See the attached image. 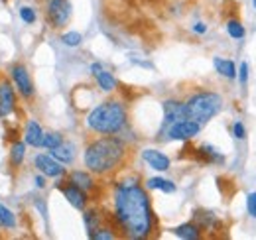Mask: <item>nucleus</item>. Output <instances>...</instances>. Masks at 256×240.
<instances>
[{
	"mask_svg": "<svg viewBox=\"0 0 256 240\" xmlns=\"http://www.w3.org/2000/svg\"><path fill=\"white\" fill-rule=\"evenodd\" d=\"M114 222L126 238H148L156 218L148 193L136 181H122L114 191Z\"/></svg>",
	"mask_w": 256,
	"mask_h": 240,
	"instance_id": "1",
	"label": "nucleus"
},
{
	"mask_svg": "<svg viewBox=\"0 0 256 240\" xmlns=\"http://www.w3.org/2000/svg\"><path fill=\"white\" fill-rule=\"evenodd\" d=\"M126 156V146L114 134L93 140L85 148V166L91 174L104 176L116 170Z\"/></svg>",
	"mask_w": 256,
	"mask_h": 240,
	"instance_id": "2",
	"label": "nucleus"
},
{
	"mask_svg": "<svg viewBox=\"0 0 256 240\" xmlns=\"http://www.w3.org/2000/svg\"><path fill=\"white\" fill-rule=\"evenodd\" d=\"M126 108L118 100H106L93 108L87 116V126L102 136L118 134L126 126Z\"/></svg>",
	"mask_w": 256,
	"mask_h": 240,
	"instance_id": "3",
	"label": "nucleus"
},
{
	"mask_svg": "<svg viewBox=\"0 0 256 240\" xmlns=\"http://www.w3.org/2000/svg\"><path fill=\"white\" fill-rule=\"evenodd\" d=\"M223 108V96L213 90H199L186 100V114L188 118L195 120L199 124L209 122L217 116Z\"/></svg>",
	"mask_w": 256,
	"mask_h": 240,
	"instance_id": "4",
	"label": "nucleus"
},
{
	"mask_svg": "<svg viewBox=\"0 0 256 240\" xmlns=\"http://www.w3.org/2000/svg\"><path fill=\"white\" fill-rule=\"evenodd\" d=\"M199 130H201L199 122H195L192 118H184L170 124L166 128V134H168L170 140H184V142H188V140H192L193 136L199 134Z\"/></svg>",
	"mask_w": 256,
	"mask_h": 240,
	"instance_id": "5",
	"label": "nucleus"
},
{
	"mask_svg": "<svg viewBox=\"0 0 256 240\" xmlns=\"http://www.w3.org/2000/svg\"><path fill=\"white\" fill-rule=\"evenodd\" d=\"M48 20L54 28H64L71 18L69 0H48Z\"/></svg>",
	"mask_w": 256,
	"mask_h": 240,
	"instance_id": "6",
	"label": "nucleus"
},
{
	"mask_svg": "<svg viewBox=\"0 0 256 240\" xmlns=\"http://www.w3.org/2000/svg\"><path fill=\"white\" fill-rule=\"evenodd\" d=\"M36 168L48 176V178H62L65 176V168L62 166V162H58L54 156H46V154H38L36 160H34Z\"/></svg>",
	"mask_w": 256,
	"mask_h": 240,
	"instance_id": "7",
	"label": "nucleus"
},
{
	"mask_svg": "<svg viewBox=\"0 0 256 240\" xmlns=\"http://www.w3.org/2000/svg\"><path fill=\"white\" fill-rule=\"evenodd\" d=\"M184 118H188V114H186V102H180V100H174V98L164 100V130L170 124H174V122Z\"/></svg>",
	"mask_w": 256,
	"mask_h": 240,
	"instance_id": "8",
	"label": "nucleus"
},
{
	"mask_svg": "<svg viewBox=\"0 0 256 240\" xmlns=\"http://www.w3.org/2000/svg\"><path fill=\"white\" fill-rule=\"evenodd\" d=\"M12 79H14L16 89L20 90L22 96H26V98L34 96V83L30 79V73L26 71L24 65H14L12 67Z\"/></svg>",
	"mask_w": 256,
	"mask_h": 240,
	"instance_id": "9",
	"label": "nucleus"
},
{
	"mask_svg": "<svg viewBox=\"0 0 256 240\" xmlns=\"http://www.w3.org/2000/svg\"><path fill=\"white\" fill-rule=\"evenodd\" d=\"M16 108V94L8 81H0V118L12 114Z\"/></svg>",
	"mask_w": 256,
	"mask_h": 240,
	"instance_id": "10",
	"label": "nucleus"
},
{
	"mask_svg": "<svg viewBox=\"0 0 256 240\" xmlns=\"http://www.w3.org/2000/svg\"><path fill=\"white\" fill-rule=\"evenodd\" d=\"M62 191H64L65 199L69 201V205H73L75 209L83 210L87 207V191H83L81 187H77V185H73L71 181H69V185H64L62 187Z\"/></svg>",
	"mask_w": 256,
	"mask_h": 240,
	"instance_id": "11",
	"label": "nucleus"
},
{
	"mask_svg": "<svg viewBox=\"0 0 256 240\" xmlns=\"http://www.w3.org/2000/svg\"><path fill=\"white\" fill-rule=\"evenodd\" d=\"M142 160L156 172H168L170 170V158L158 150H144L142 152Z\"/></svg>",
	"mask_w": 256,
	"mask_h": 240,
	"instance_id": "12",
	"label": "nucleus"
},
{
	"mask_svg": "<svg viewBox=\"0 0 256 240\" xmlns=\"http://www.w3.org/2000/svg\"><path fill=\"white\" fill-rule=\"evenodd\" d=\"M91 71H93V75H95V79H96V83H98V87H100V90L110 92V90L116 89V79H114L108 71H104L100 63H93V65H91Z\"/></svg>",
	"mask_w": 256,
	"mask_h": 240,
	"instance_id": "13",
	"label": "nucleus"
},
{
	"mask_svg": "<svg viewBox=\"0 0 256 240\" xmlns=\"http://www.w3.org/2000/svg\"><path fill=\"white\" fill-rule=\"evenodd\" d=\"M26 144L28 146H34V148H40L42 142H44V130L42 126L36 122V120H30L28 126H26Z\"/></svg>",
	"mask_w": 256,
	"mask_h": 240,
	"instance_id": "14",
	"label": "nucleus"
},
{
	"mask_svg": "<svg viewBox=\"0 0 256 240\" xmlns=\"http://www.w3.org/2000/svg\"><path fill=\"white\" fill-rule=\"evenodd\" d=\"M193 216H195V222L199 224L201 230H211V228H217V224H219L217 216L209 210H195Z\"/></svg>",
	"mask_w": 256,
	"mask_h": 240,
	"instance_id": "15",
	"label": "nucleus"
},
{
	"mask_svg": "<svg viewBox=\"0 0 256 240\" xmlns=\"http://www.w3.org/2000/svg\"><path fill=\"white\" fill-rule=\"evenodd\" d=\"M174 234L186 240H197L201 236V228L197 222H186V224H180L178 228H174Z\"/></svg>",
	"mask_w": 256,
	"mask_h": 240,
	"instance_id": "16",
	"label": "nucleus"
},
{
	"mask_svg": "<svg viewBox=\"0 0 256 240\" xmlns=\"http://www.w3.org/2000/svg\"><path fill=\"white\" fill-rule=\"evenodd\" d=\"M52 152V156L58 160V162H62V164H71L73 160H75V148H73V144H65L62 142L58 148H54Z\"/></svg>",
	"mask_w": 256,
	"mask_h": 240,
	"instance_id": "17",
	"label": "nucleus"
},
{
	"mask_svg": "<svg viewBox=\"0 0 256 240\" xmlns=\"http://www.w3.org/2000/svg\"><path fill=\"white\" fill-rule=\"evenodd\" d=\"M69 181H71L73 185L81 187L83 191H91V189L95 187V181L91 178V174H87V172H73V174L69 176Z\"/></svg>",
	"mask_w": 256,
	"mask_h": 240,
	"instance_id": "18",
	"label": "nucleus"
},
{
	"mask_svg": "<svg viewBox=\"0 0 256 240\" xmlns=\"http://www.w3.org/2000/svg\"><path fill=\"white\" fill-rule=\"evenodd\" d=\"M213 65L217 69V73H221L226 79H234L236 77V67L230 60H224V58H215L213 60Z\"/></svg>",
	"mask_w": 256,
	"mask_h": 240,
	"instance_id": "19",
	"label": "nucleus"
},
{
	"mask_svg": "<svg viewBox=\"0 0 256 240\" xmlns=\"http://www.w3.org/2000/svg\"><path fill=\"white\" fill-rule=\"evenodd\" d=\"M26 158V142H14L12 150H10V164L14 168H18Z\"/></svg>",
	"mask_w": 256,
	"mask_h": 240,
	"instance_id": "20",
	"label": "nucleus"
},
{
	"mask_svg": "<svg viewBox=\"0 0 256 240\" xmlns=\"http://www.w3.org/2000/svg\"><path fill=\"white\" fill-rule=\"evenodd\" d=\"M148 189H160L164 193H174L176 191V183L164 178H152L148 180Z\"/></svg>",
	"mask_w": 256,
	"mask_h": 240,
	"instance_id": "21",
	"label": "nucleus"
},
{
	"mask_svg": "<svg viewBox=\"0 0 256 240\" xmlns=\"http://www.w3.org/2000/svg\"><path fill=\"white\" fill-rule=\"evenodd\" d=\"M226 32H228V36H230L232 40H242V38H244V26H242L238 20H234V18H230V20L226 22Z\"/></svg>",
	"mask_w": 256,
	"mask_h": 240,
	"instance_id": "22",
	"label": "nucleus"
},
{
	"mask_svg": "<svg viewBox=\"0 0 256 240\" xmlns=\"http://www.w3.org/2000/svg\"><path fill=\"white\" fill-rule=\"evenodd\" d=\"M83 220H85V226H87L89 234L100 226V214H98L96 210H87L85 216H83Z\"/></svg>",
	"mask_w": 256,
	"mask_h": 240,
	"instance_id": "23",
	"label": "nucleus"
},
{
	"mask_svg": "<svg viewBox=\"0 0 256 240\" xmlns=\"http://www.w3.org/2000/svg\"><path fill=\"white\" fill-rule=\"evenodd\" d=\"M62 142H64V136H62V134H58V132H50V134H44V142H42V146L48 148V150H54V148H58Z\"/></svg>",
	"mask_w": 256,
	"mask_h": 240,
	"instance_id": "24",
	"label": "nucleus"
},
{
	"mask_svg": "<svg viewBox=\"0 0 256 240\" xmlns=\"http://www.w3.org/2000/svg\"><path fill=\"white\" fill-rule=\"evenodd\" d=\"M0 224L6 226V228H14L16 226V218H14L12 210L6 209L4 205H0Z\"/></svg>",
	"mask_w": 256,
	"mask_h": 240,
	"instance_id": "25",
	"label": "nucleus"
},
{
	"mask_svg": "<svg viewBox=\"0 0 256 240\" xmlns=\"http://www.w3.org/2000/svg\"><path fill=\"white\" fill-rule=\"evenodd\" d=\"M62 42H64L67 48H77L83 42V38H81L79 32H67V34L62 36Z\"/></svg>",
	"mask_w": 256,
	"mask_h": 240,
	"instance_id": "26",
	"label": "nucleus"
},
{
	"mask_svg": "<svg viewBox=\"0 0 256 240\" xmlns=\"http://www.w3.org/2000/svg\"><path fill=\"white\" fill-rule=\"evenodd\" d=\"M114 236H116V234L110 232V228H100V226L89 234V238H93V240H110V238H114Z\"/></svg>",
	"mask_w": 256,
	"mask_h": 240,
	"instance_id": "27",
	"label": "nucleus"
},
{
	"mask_svg": "<svg viewBox=\"0 0 256 240\" xmlns=\"http://www.w3.org/2000/svg\"><path fill=\"white\" fill-rule=\"evenodd\" d=\"M20 18H22L26 24H34V22H36V12H34V8H30V6L20 8Z\"/></svg>",
	"mask_w": 256,
	"mask_h": 240,
	"instance_id": "28",
	"label": "nucleus"
},
{
	"mask_svg": "<svg viewBox=\"0 0 256 240\" xmlns=\"http://www.w3.org/2000/svg\"><path fill=\"white\" fill-rule=\"evenodd\" d=\"M246 212H248V216L256 218V191L248 193V197H246Z\"/></svg>",
	"mask_w": 256,
	"mask_h": 240,
	"instance_id": "29",
	"label": "nucleus"
},
{
	"mask_svg": "<svg viewBox=\"0 0 256 240\" xmlns=\"http://www.w3.org/2000/svg\"><path fill=\"white\" fill-rule=\"evenodd\" d=\"M230 132H232V136H234L236 140H242V138L246 136V128H244L242 122H234V124L230 126Z\"/></svg>",
	"mask_w": 256,
	"mask_h": 240,
	"instance_id": "30",
	"label": "nucleus"
},
{
	"mask_svg": "<svg viewBox=\"0 0 256 240\" xmlns=\"http://www.w3.org/2000/svg\"><path fill=\"white\" fill-rule=\"evenodd\" d=\"M238 79H240V83H242V85L248 81V63H246V61H242V63H240V69H238Z\"/></svg>",
	"mask_w": 256,
	"mask_h": 240,
	"instance_id": "31",
	"label": "nucleus"
},
{
	"mask_svg": "<svg viewBox=\"0 0 256 240\" xmlns=\"http://www.w3.org/2000/svg\"><path fill=\"white\" fill-rule=\"evenodd\" d=\"M193 32H195V34H205V32H207V26H205L203 22H197V24L193 26Z\"/></svg>",
	"mask_w": 256,
	"mask_h": 240,
	"instance_id": "32",
	"label": "nucleus"
},
{
	"mask_svg": "<svg viewBox=\"0 0 256 240\" xmlns=\"http://www.w3.org/2000/svg\"><path fill=\"white\" fill-rule=\"evenodd\" d=\"M36 187H40V189H42V187H46V180H44V176H36Z\"/></svg>",
	"mask_w": 256,
	"mask_h": 240,
	"instance_id": "33",
	"label": "nucleus"
},
{
	"mask_svg": "<svg viewBox=\"0 0 256 240\" xmlns=\"http://www.w3.org/2000/svg\"><path fill=\"white\" fill-rule=\"evenodd\" d=\"M254 8H256V0H254Z\"/></svg>",
	"mask_w": 256,
	"mask_h": 240,
	"instance_id": "34",
	"label": "nucleus"
}]
</instances>
